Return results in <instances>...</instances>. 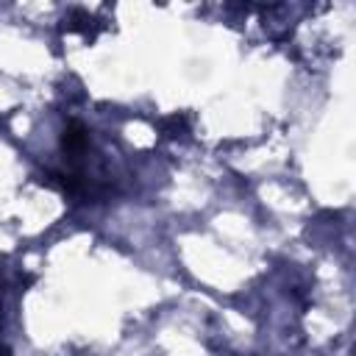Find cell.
<instances>
[{
    "mask_svg": "<svg viewBox=\"0 0 356 356\" xmlns=\"http://www.w3.org/2000/svg\"><path fill=\"white\" fill-rule=\"evenodd\" d=\"M86 142H89V134L81 122H70L61 134V150H67V153H81L86 147Z\"/></svg>",
    "mask_w": 356,
    "mask_h": 356,
    "instance_id": "obj_1",
    "label": "cell"
}]
</instances>
